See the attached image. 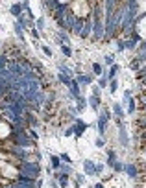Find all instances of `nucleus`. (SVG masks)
<instances>
[{"label":"nucleus","instance_id":"nucleus-1","mask_svg":"<svg viewBox=\"0 0 146 188\" xmlns=\"http://www.w3.org/2000/svg\"><path fill=\"white\" fill-rule=\"evenodd\" d=\"M19 172H20V173H26L32 181H35L37 177H39V173H41V168H39V164H37V162L22 161V162H20V166H19Z\"/></svg>","mask_w":146,"mask_h":188},{"label":"nucleus","instance_id":"nucleus-2","mask_svg":"<svg viewBox=\"0 0 146 188\" xmlns=\"http://www.w3.org/2000/svg\"><path fill=\"white\" fill-rule=\"evenodd\" d=\"M11 140H13V146H20V148H34V140L30 138L26 133H20V135H13L11 137Z\"/></svg>","mask_w":146,"mask_h":188},{"label":"nucleus","instance_id":"nucleus-3","mask_svg":"<svg viewBox=\"0 0 146 188\" xmlns=\"http://www.w3.org/2000/svg\"><path fill=\"white\" fill-rule=\"evenodd\" d=\"M13 188H35V181H28V183H22V181H13L11 183Z\"/></svg>","mask_w":146,"mask_h":188},{"label":"nucleus","instance_id":"nucleus-4","mask_svg":"<svg viewBox=\"0 0 146 188\" xmlns=\"http://www.w3.org/2000/svg\"><path fill=\"white\" fill-rule=\"evenodd\" d=\"M83 170H85V173H89V175H95V173H96V166H95V162L85 161V164H83Z\"/></svg>","mask_w":146,"mask_h":188},{"label":"nucleus","instance_id":"nucleus-5","mask_svg":"<svg viewBox=\"0 0 146 188\" xmlns=\"http://www.w3.org/2000/svg\"><path fill=\"white\" fill-rule=\"evenodd\" d=\"M106 122H107V113H102V116L98 120V129H100L102 135H104V129H106Z\"/></svg>","mask_w":146,"mask_h":188},{"label":"nucleus","instance_id":"nucleus-6","mask_svg":"<svg viewBox=\"0 0 146 188\" xmlns=\"http://www.w3.org/2000/svg\"><path fill=\"white\" fill-rule=\"evenodd\" d=\"M72 129H74V135H81V133H83V129H85V124H83V122H80V120H76V127H72Z\"/></svg>","mask_w":146,"mask_h":188},{"label":"nucleus","instance_id":"nucleus-7","mask_svg":"<svg viewBox=\"0 0 146 188\" xmlns=\"http://www.w3.org/2000/svg\"><path fill=\"white\" fill-rule=\"evenodd\" d=\"M57 179H59V184H61V186L67 188V184H69V177H67V173H57Z\"/></svg>","mask_w":146,"mask_h":188},{"label":"nucleus","instance_id":"nucleus-8","mask_svg":"<svg viewBox=\"0 0 146 188\" xmlns=\"http://www.w3.org/2000/svg\"><path fill=\"white\" fill-rule=\"evenodd\" d=\"M20 11H22V6H20V4H13V6H11V13H13L15 17H20V15H22Z\"/></svg>","mask_w":146,"mask_h":188},{"label":"nucleus","instance_id":"nucleus-9","mask_svg":"<svg viewBox=\"0 0 146 188\" xmlns=\"http://www.w3.org/2000/svg\"><path fill=\"white\" fill-rule=\"evenodd\" d=\"M70 91H72V94H74L76 98H80V91H78V81H76V80H72V83H70Z\"/></svg>","mask_w":146,"mask_h":188},{"label":"nucleus","instance_id":"nucleus-10","mask_svg":"<svg viewBox=\"0 0 146 188\" xmlns=\"http://www.w3.org/2000/svg\"><path fill=\"white\" fill-rule=\"evenodd\" d=\"M52 168H54V170L61 168V159H59V157H56V155H52Z\"/></svg>","mask_w":146,"mask_h":188},{"label":"nucleus","instance_id":"nucleus-11","mask_svg":"<svg viewBox=\"0 0 146 188\" xmlns=\"http://www.w3.org/2000/svg\"><path fill=\"white\" fill-rule=\"evenodd\" d=\"M126 172H128L131 177H137V168H135L133 164H128V166H126Z\"/></svg>","mask_w":146,"mask_h":188},{"label":"nucleus","instance_id":"nucleus-12","mask_svg":"<svg viewBox=\"0 0 146 188\" xmlns=\"http://www.w3.org/2000/svg\"><path fill=\"white\" fill-rule=\"evenodd\" d=\"M59 80L63 81L65 85H69V87H70V83H72V80H69V77H67V74H59Z\"/></svg>","mask_w":146,"mask_h":188},{"label":"nucleus","instance_id":"nucleus-13","mask_svg":"<svg viewBox=\"0 0 146 188\" xmlns=\"http://www.w3.org/2000/svg\"><path fill=\"white\" fill-rule=\"evenodd\" d=\"M117 72H118V68H117V66H111V70H109V76H107V77H111V80H113V77L117 76Z\"/></svg>","mask_w":146,"mask_h":188},{"label":"nucleus","instance_id":"nucleus-14","mask_svg":"<svg viewBox=\"0 0 146 188\" xmlns=\"http://www.w3.org/2000/svg\"><path fill=\"white\" fill-rule=\"evenodd\" d=\"M92 70H95V74L100 76V74H102V66H100L98 63H95V65H92Z\"/></svg>","mask_w":146,"mask_h":188},{"label":"nucleus","instance_id":"nucleus-15","mask_svg":"<svg viewBox=\"0 0 146 188\" xmlns=\"http://www.w3.org/2000/svg\"><path fill=\"white\" fill-rule=\"evenodd\" d=\"M91 103H92V107H98V103H100L98 96H92V98H91Z\"/></svg>","mask_w":146,"mask_h":188},{"label":"nucleus","instance_id":"nucleus-16","mask_svg":"<svg viewBox=\"0 0 146 188\" xmlns=\"http://www.w3.org/2000/svg\"><path fill=\"white\" fill-rule=\"evenodd\" d=\"M139 66H141V61H139V59H135V61L131 63V68H133V70H139Z\"/></svg>","mask_w":146,"mask_h":188},{"label":"nucleus","instance_id":"nucleus-17","mask_svg":"<svg viewBox=\"0 0 146 188\" xmlns=\"http://www.w3.org/2000/svg\"><path fill=\"white\" fill-rule=\"evenodd\" d=\"M113 170H115V172H120V170H122V164H120V162H115V164H113Z\"/></svg>","mask_w":146,"mask_h":188},{"label":"nucleus","instance_id":"nucleus-18","mask_svg":"<svg viewBox=\"0 0 146 188\" xmlns=\"http://www.w3.org/2000/svg\"><path fill=\"white\" fill-rule=\"evenodd\" d=\"M115 114H118V116L124 114V113H122V109H120V105H115Z\"/></svg>","mask_w":146,"mask_h":188},{"label":"nucleus","instance_id":"nucleus-19","mask_svg":"<svg viewBox=\"0 0 146 188\" xmlns=\"http://www.w3.org/2000/svg\"><path fill=\"white\" fill-rule=\"evenodd\" d=\"M128 111L131 113V111H135V102L133 100H130V103H128Z\"/></svg>","mask_w":146,"mask_h":188},{"label":"nucleus","instance_id":"nucleus-20","mask_svg":"<svg viewBox=\"0 0 146 188\" xmlns=\"http://www.w3.org/2000/svg\"><path fill=\"white\" fill-rule=\"evenodd\" d=\"M63 54L67 55V57H70V55H72V52H70V48H69V46H63Z\"/></svg>","mask_w":146,"mask_h":188},{"label":"nucleus","instance_id":"nucleus-21","mask_svg":"<svg viewBox=\"0 0 146 188\" xmlns=\"http://www.w3.org/2000/svg\"><path fill=\"white\" fill-rule=\"evenodd\" d=\"M98 83H100V87H106V85H107V80H106V77H100Z\"/></svg>","mask_w":146,"mask_h":188},{"label":"nucleus","instance_id":"nucleus-22","mask_svg":"<svg viewBox=\"0 0 146 188\" xmlns=\"http://www.w3.org/2000/svg\"><path fill=\"white\" fill-rule=\"evenodd\" d=\"M59 39L63 41V42H67V35H65V31H59Z\"/></svg>","mask_w":146,"mask_h":188},{"label":"nucleus","instance_id":"nucleus-23","mask_svg":"<svg viewBox=\"0 0 146 188\" xmlns=\"http://www.w3.org/2000/svg\"><path fill=\"white\" fill-rule=\"evenodd\" d=\"M61 172H63V173H69L70 168H69V166H63V164H61Z\"/></svg>","mask_w":146,"mask_h":188},{"label":"nucleus","instance_id":"nucleus-24","mask_svg":"<svg viewBox=\"0 0 146 188\" xmlns=\"http://www.w3.org/2000/svg\"><path fill=\"white\" fill-rule=\"evenodd\" d=\"M43 26H45V20L39 19V20H37V28H43Z\"/></svg>","mask_w":146,"mask_h":188},{"label":"nucleus","instance_id":"nucleus-25","mask_svg":"<svg viewBox=\"0 0 146 188\" xmlns=\"http://www.w3.org/2000/svg\"><path fill=\"white\" fill-rule=\"evenodd\" d=\"M117 91V81H111V92Z\"/></svg>","mask_w":146,"mask_h":188},{"label":"nucleus","instance_id":"nucleus-26","mask_svg":"<svg viewBox=\"0 0 146 188\" xmlns=\"http://www.w3.org/2000/svg\"><path fill=\"white\" fill-rule=\"evenodd\" d=\"M61 159H63L65 162H70V157H69V155H61Z\"/></svg>","mask_w":146,"mask_h":188},{"label":"nucleus","instance_id":"nucleus-27","mask_svg":"<svg viewBox=\"0 0 146 188\" xmlns=\"http://www.w3.org/2000/svg\"><path fill=\"white\" fill-rule=\"evenodd\" d=\"M106 63H107V65H111V63H113V57H111V55H107V57H106Z\"/></svg>","mask_w":146,"mask_h":188},{"label":"nucleus","instance_id":"nucleus-28","mask_svg":"<svg viewBox=\"0 0 146 188\" xmlns=\"http://www.w3.org/2000/svg\"><path fill=\"white\" fill-rule=\"evenodd\" d=\"M43 50H45V54H46V55H52V52H50V48H46V46H43Z\"/></svg>","mask_w":146,"mask_h":188},{"label":"nucleus","instance_id":"nucleus-29","mask_svg":"<svg viewBox=\"0 0 146 188\" xmlns=\"http://www.w3.org/2000/svg\"><path fill=\"white\" fill-rule=\"evenodd\" d=\"M95 188H104V184H102V183H98V184H95Z\"/></svg>","mask_w":146,"mask_h":188},{"label":"nucleus","instance_id":"nucleus-30","mask_svg":"<svg viewBox=\"0 0 146 188\" xmlns=\"http://www.w3.org/2000/svg\"><path fill=\"white\" fill-rule=\"evenodd\" d=\"M142 83H144V85H146V77H142Z\"/></svg>","mask_w":146,"mask_h":188},{"label":"nucleus","instance_id":"nucleus-31","mask_svg":"<svg viewBox=\"0 0 146 188\" xmlns=\"http://www.w3.org/2000/svg\"><path fill=\"white\" fill-rule=\"evenodd\" d=\"M7 188H13V186H11V184H9V186H7Z\"/></svg>","mask_w":146,"mask_h":188}]
</instances>
